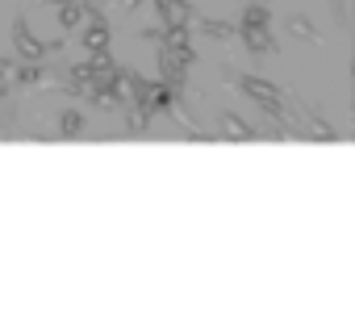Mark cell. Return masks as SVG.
I'll return each instance as SVG.
<instances>
[{"mask_svg":"<svg viewBox=\"0 0 355 330\" xmlns=\"http://www.w3.org/2000/svg\"><path fill=\"white\" fill-rule=\"evenodd\" d=\"M288 30H293V34H297L301 42H318V30H313V26H309L305 17H288Z\"/></svg>","mask_w":355,"mask_h":330,"instance_id":"cell-14","label":"cell"},{"mask_svg":"<svg viewBox=\"0 0 355 330\" xmlns=\"http://www.w3.org/2000/svg\"><path fill=\"white\" fill-rule=\"evenodd\" d=\"M125 125H130V130H146V125H150V113L130 101V105H125Z\"/></svg>","mask_w":355,"mask_h":330,"instance_id":"cell-9","label":"cell"},{"mask_svg":"<svg viewBox=\"0 0 355 330\" xmlns=\"http://www.w3.org/2000/svg\"><path fill=\"white\" fill-rule=\"evenodd\" d=\"M243 42H247L251 55H268V51H272V34H268V26H259V30H243Z\"/></svg>","mask_w":355,"mask_h":330,"instance_id":"cell-7","label":"cell"},{"mask_svg":"<svg viewBox=\"0 0 355 330\" xmlns=\"http://www.w3.org/2000/svg\"><path fill=\"white\" fill-rule=\"evenodd\" d=\"M9 76H13L17 84H34V80H42V71H38L34 63H13V67H9Z\"/></svg>","mask_w":355,"mask_h":330,"instance_id":"cell-12","label":"cell"},{"mask_svg":"<svg viewBox=\"0 0 355 330\" xmlns=\"http://www.w3.org/2000/svg\"><path fill=\"white\" fill-rule=\"evenodd\" d=\"M59 26L63 30H80L84 26V0H63L59 5Z\"/></svg>","mask_w":355,"mask_h":330,"instance_id":"cell-6","label":"cell"},{"mask_svg":"<svg viewBox=\"0 0 355 330\" xmlns=\"http://www.w3.org/2000/svg\"><path fill=\"white\" fill-rule=\"evenodd\" d=\"M218 125H222V138H230V142H251V138H255V125H247V121H243L239 113H230V109L218 117Z\"/></svg>","mask_w":355,"mask_h":330,"instance_id":"cell-4","label":"cell"},{"mask_svg":"<svg viewBox=\"0 0 355 330\" xmlns=\"http://www.w3.org/2000/svg\"><path fill=\"white\" fill-rule=\"evenodd\" d=\"M239 88H243L255 105H276V101H284V92H280L272 80H259V76H239Z\"/></svg>","mask_w":355,"mask_h":330,"instance_id":"cell-2","label":"cell"},{"mask_svg":"<svg viewBox=\"0 0 355 330\" xmlns=\"http://www.w3.org/2000/svg\"><path fill=\"white\" fill-rule=\"evenodd\" d=\"M13 46H17V55H21L26 63H38V59L51 51V42L34 38V30H30L26 21H13Z\"/></svg>","mask_w":355,"mask_h":330,"instance_id":"cell-1","label":"cell"},{"mask_svg":"<svg viewBox=\"0 0 355 330\" xmlns=\"http://www.w3.org/2000/svg\"><path fill=\"white\" fill-rule=\"evenodd\" d=\"M59 130H63V138H80V130H84V117H80L76 109H67V113L59 117Z\"/></svg>","mask_w":355,"mask_h":330,"instance_id":"cell-10","label":"cell"},{"mask_svg":"<svg viewBox=\"0 0 355 330\" xmlns=\"http://www.w3.org/2000/svg\"><path fill=\"white\" fill-rule=\"evenodd\" d=\"M159 80H163L171 92L184 88V63H180V55L167 51V46H159Z\"/></svg>","mask_w":355,"mask_h":330,"instance_id":"cell-3","label":"cell"},{"mask_svg":"<svg viewBox=\"0 0 355 330\" xmlns=\"http://www.w3.org/2000/svg\"><path fill=\"white\" fill-rule=\"evenodd\" d=\"M51 5H63V0H51Z\"/></svg>","mask_w":355,"mask_h":330,"instance_id":"cell-18","label":"cell"},{"mask_svg":"<svg viewBox=\"0 0 355 330\" xmlns=\"http://www.w3.org/2000/svg\"><path fill=\"white\" fill-rule=\"evenodd\" d=\"M142 5V0H121V9H138Z\"/></svg>","mask_w":355,"mask_h":330,"instance_id":"cell-16","label":"cell"},{"mask_svg":"<svg viewBox=\"0 0 355 330\" xmlns=\"http://www.w3.org/2000/svg\"><path fill=\"white\" fill-rule=\"evenodd\" d=\"M201 34H209L214 42H226V38L234 34V26H230V21H201Z\"/></svg>","mask_w":355,"mask_h":330,"instance_id":"cell-11","label":"cell"},{"mask_svg":"<svg viewBox=\"0 0 355 330\" xmlns=\"http://www.w3.org/2000/svg\"><path fill=\"white\" fill-rule=\"evenodd\" d=\"M9 67H13V63H9V59H0V76H5V71H9Z\"/></svg>","mask_w":355,"mask_h":330,"instance_id":"cell-17","label":"cell"},{"mask_svg":"<svg viewBox=\"0 0 355 330\" xmlns=\"http://www.w3.org/2000/svg\"><path fill=\"white\" fill-rule=\"evenodd\" d=\"M159 13H163V26H189V5L184 0H155Z\"/></svg>","mask_w":355,"mask_h":330,"instance_id":"cell-5","label":"cell"},{"mask_svg":"<svg viewBox=\"0 0 355 330\" xmlns=\"http://www.w3.org/2000/svg\"><path fill=\"white\" fill-rule=\"evenodd\" d=\"M88 96H92V105H96L101 113H113V109H117V96H113V88H92Z\"/></svg>","mask_w":355,"mask_h":330,"instance_id":"cell-13","label":"cell"},{"mask_svg":"<svg viewBox=\"0 0 355 330\" xmlns=\"http://www.w3.org/2000/svg\"><path fill=\"white\" fill-rule=\"evenodd\" d=\"M259 26H268V5H247V13H243V30H259Z\"/></svg>","mask_w":355,"mask_h":330,"instance_id":"cell-8","label":"cell"},{"mask_svg":"<svg viewBox=\"0 0 355 330\" xmlns=\"http://www.w3.org/2000/svg\"><path fill=\"white\" fill-rule=\"evenodd\" d=\"M309 138H322V142H334V130H330L326 121H318V117H309Z\"/></svg>","mask_w":355,"mask_h":330,"instance_id":"cell-15","label":"cell"}]
</instances>
